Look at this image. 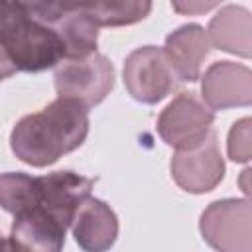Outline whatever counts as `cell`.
<instances>
[{"label":"cell","instance_id":"cell-16","mask_svg":"<svg viewBox=\"0 0 252 252\" xmlns=\"http://www.w3.org/2000/svg\"><path fill=\"white\" fill-rule=\"evenodd\" d=\"M250 126L252 120L248 116L236 120L228 132V142H226V152L228 158L236 163H246L252 158V140H250Z\"/></svg>","mask_w":252,"mask_h":252},{"label":"cell","instance_id":"cell-10","mask_svg":"<svg viewBox=\"0 0 252 252\" xmlns=\"http://www.w3.org/2000/svg\"><path fill=\"white\" fill-rule=\"evenodd\" d=\"M65 234L67 226H63L47 211L33 207L14 215L8 248L32 252H59L65 246Z\"/></svg>","mask_w":252,"mask_h":252},{"label":"cell","instance_id":"cell-3","mask_svg":"<svg viewBox=\"0 0 252 252\" xmlns=\"http://www.w3.org/2000/svg\"><path fill=\"white\" fill-rule=\"evenodd\" d=\"M53 79L57 96L73 98L93 108L110 94L114 87V67L106 55L94 51L81 59L59 61Z\"/></svg>","mask_w":252,"mask_h":252},{"label":"cell","instance_id":"cell-1","mask_svg":"<svg viewBox=\"0 0 252 252\" xmlns=\"http://www.w3.org/2000/svg\"><path fill=\"white\" fill-rule=\"evenodd\" d=\"M89 134V108L65 96H57L45 108L26 114L10 132L14 156L32 165L47 167L65 154L83 146Z\"/></svg>","mask_w":252,"mask_h":252},{"label":"cell","instance_id":"cell-19","mask_svg":"<svg viewBox=\"0 0 252 252\" xmlns=\"http://www.w3.org/2000/svg\"><path fill=\"white\" fill-rule=\"evenodd\" d=\"M222 0H171V8L179 16H201L217 6H220Z\"/></svg>","mask_w":252,"mask_h":252},{"label":"cell","instance_id":"cell-8","mask_svg":"<svg viewBox=\"0 0 252 252\" xmlns=\"http://www.w3.org/2000/svg\"><path fill=\"white\" fill-rule=\"evenodd\" d=\"M169 169L173 181L183 191L193 195L213 191L224 179V159L219 150L217 132L213 130L191 150H175Z\"/></svg>","mask_w":252,"mask_h":252},{"label":"cell","instance_id":"cell-20","mask_svg":"<svg viewBox=\"0 0 252 252\" xmlns=\"http://www.w3.org/2000/svg\"><path fill=\"white\" fill-rule=\"evenodd\" d=\"M2 248H8V242L4 240V236H2V232H0V250H2Z\"/></svg>","mask_w":252,"mask_h":252},{"label":"cell","instance_id":"cell-4","mask_svg":"<svg viewBox=\"0 0 252 252\" xmlns=\"http://www.w3.org/2000/svg\"><path fill=\"white\" fill-rule=\"evenodd\" d=\"M215 124V110L193 91H181L158 116V134L173 150H191L199 146Z\"/></svg>","mask_w":252,"mask_h":252},{"label":"cell","instance_id":"cell-14","mask_svg":"<svg viewBox=\"0 0 252 252\" xmlns=\"http://www.w3.org/2000/svg\"><path fill=\"white\" fill-rule=\"evenodd\" d=\"M61 18L69 12H85L98 28H122L146 20L152 0H61Z\"/></svg>","mask_w":252,"mask_h":252},{"label":"cell","instance_id":"cell-7","mask_svg":"<svg viewBox=\"0 0 252 252\" xmlns=\"http://www.w3.org/2000/svg\"><path fill=\"white\" fill-rule=\"evenodd\" d=\"M94 179L75 173L71 169L53 171L47 175H35L32 207L47 211L63 226H71L79 205L91 195ZM22 213V211H20Z\"/></svg>","mask_w":252,"mask_h":252},{"label":"cell","instance_id":"cell-15","mask_svg":"<svg viewBox=\"0 0 252 252\" xmlns=\"http://www.w3.org/2000/svg\"><path fill=\"white\" fill-rule=\"evenodd\" d=\"M53 28L63 41L65 59H81L96 51L100 28L85 12H69L59 18Z\"/></svg>","mask_w":252,"mask_h":252},{"label":"cell","instance_id":"cell-18","mask_svg":"<svg viewBox=\"0 0 252 252\" xmlns=\"http://www.w3.org/2000/svg\"><path fill=\"white\" fill-rule=\"evenodd\" d=\"M26 18V14L12 2V0H0V41H4Z\"/></svg>","mask_w":252,"mask_h":252},{"label":"cell","instance_id":"cell-13","mask_svg":"<svg viewBox=\"0 0 252 252\" xmlns=\"http://www.w3.org/2000/svg\"><path fill=\"white\" fill-rule=\"evenodd\" d=\"M211 47L250 59L252 55V16L248 8L228 4L222 6L205 30Z\"/></svg>","mask_w":252,"mask_h":252},{"label":"cell","instance_id":"cell-11","mask_svg":"<svg viewBox=\"0 0 252 252\" xmlns=\"http://www.w3.org/2000/svg\"><path fill=\"white\" fill-rule=\"evenodd\" d=\"M161 49L175 79L181 83H195L199 81L201 67L211 53V43L203 26L185 24L165 37Z\"/></svg>","mask_w":252,"mask_h":252},{"label":"cell","instance_id":"cell-2","mask_svg":"<svg viewBox=\"0 0 252 252\" xmlns=\"http://www.w3.org/2000/svg\"><path fill=\"white\" fill-rule=\"evenodd\" d=\"M0 45L16 73H39L65 59V47L55 28L30 16Z\"/></svg>","mask_w":252,"mask_h":252},{"label":"cell","instance_id":"cell-17","mask_svg":"<svg viewBox=\"0 0 252 252\" xmlns=\"http://www.w3.org/2000/svg\"><path fill=\"white\" fill-rule=\"evenodd\" d=\"M26 16L41 22V24H49L53 26L59 18V2L61 0H12Z\"/></svg>","mask_w":252,"mask_h":252},{"label":"cell","instance_id":"cell-12","mask_svg":"<svg viewBox=\"0 0 252 252\" xmlns=\"http://www.w3.org/2000/svg\"><path fill=\"white\" fill-rule=\"evenodd\" d=\"M75 242L87 252H102L114 246L118 236V217L108 203L96 197H87L71 222Z\"/></svg>","mask_w":252,"mask_h":252},{"label":"cell","instance_id":"cell-6","mask_svg":"<svg viewBox=\"0 0 252 252\" xmlns=\"http://www.w3.org/2000/svg\"><path fill=\"white\" fill-rule=\"evenodd\" d=\"M122 77L128 94L144 104H158L177 85L163 49L156 45H142L128 53Z\"/></svg>","mask_w":252,"mask_h":252},{"label":"cell","instance_id":"cell-9","mask_svg":"<svg viewBox=\"0 0 252 252\" xmlns=\"http://www.w3.org/2000/svg\"><path fill=\"white\" fill-rule=\"evenodd\" d=\"M199 79L203 102L211 110L250 106L252 102V71L242 63L215 61Z\"/></svg>","mask_w":252,"mask_h":252},{"label":"cell","instance_id":"cell-5","mask_svg":"<svg viewBox=\"0 0 252 252\" xmlns=\"http://www.w3.org/2000/svg\"><path fill=\"white\" fill-rule=\"evenodd\" d=\"M203 240L220 252L252 250V207L248 199H219L199 219Z\"/></svg>","mask_w":252,"mask_h":252}]
</instances>
